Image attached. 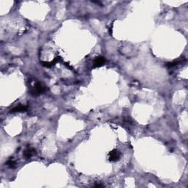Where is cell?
I'll return each instance as SVG.
<instances>
[{
  "label": "cell",
  "instance_id": "cell-1",
  "mask_svg": "<svg viewBox=\"0 0 188 188\" xmlns=\"http://www.w3.org/2000/svg\"><path fill=\"white\" fill-rule=\"evenodd\" d=\"M44 91H45V87H43L39 82H36L35 84L34 87L31 89L30 93L32 96H37L43 93Z\"/></svg>",
  "mask_w": 188,
  "mask_h": 188
},
{
  "label": "cell",
  "instance_id": "cell-2",
  "mask_svg": "<svg viewBox=\"0 0 188 188\" xmlns=\"http://www.w3.org/2000/svg\"><path fill=\"white\" fill-rule=\"evenodd\" d=\"M121 154L116 149H113L109 153V160L110 162H116L120 159Z\"/></svg>",
  "mask_w": 188,
  "mask_h": 188
},
{
  "label": "cell",
  "instance_id": "cell-3",
  "mask_svg": "<svg viewBox=\"0 0 188 188\" xmlns=\"http://www.w3.org/2000/svg\"><path fill=\"white\" fill-rule=\"evenodd\" d=\"M36 151L33 148L30 147V146H28L25 150L24 151V157L26 158L27 159H29L35 154Z\"/></svg>",
  "mask_w": 188,
  "mask_h": 188
},
{
  "label": "cell",
  "instance_id": "cell-4",
  "mask_svg": "<svg viewBox=\"0 0 188 188\" xmlns=\"http://www.w3.org/2000/svg\"><path fill=\"white\" fill-rule=\"evenodd\" d=\"M105 61H106V60H105V58L103 57H96L93 60V66L95 67V68L102 66V65L105 63Z\"/></svg>",
  "mask_w": 188,
  "mask_h": 188
},
{
  "label": "cell",
  "instance_id": "cell-5",
  "mask_svg": "<svg viewBox=\"0 0 188 188\" xmlns=\"http://www.w3.org/2000/svg\"><path fill=\"white\" fill-rule=\"evenodd\" d=\"M28 109L27 106L26 105H22V104H19L18 106H16L15 107H14L13 109H12L10 111V113H20V112H24L27 111Z\"/></svg>",
  "mask_w": 188,
  "mask_h": 188
},
{
  "label": "cell",
  "instance_id": "cell-6",
  "mask_svg": "<svg viewBox=\"0 0 188 188\" xmlns=\"http://www.w3.org/2000/svg\"><path fill=\"white\" fill-rule=\"evenodd\" d=\"M181 62V60H177V61L176 60V61L171 62V63H166L165 66L168 67V68H173V67L176 66L178 64H179Z\"/></svg>",
  "mask_w": 188,
  "mask_h": 188
},
{
  "label": "cell",
  "instance_id": "cell-7",
  "mask_svg": "<svg viewBox=\"0 0 188 188\" xmlns=\"http://www.w3.org/2000/svg\"><path fill=\"white\" fill-rule=\"evenodd\" d=\"M6 165L10 168H14L15 166H16V163H15V161L13 160V159H9L7 163H6Z\"/></svg>",
  "mask_w": 188,
  "mask_h": 188
},
{
  "label": "cell",
  "instance_id": "cell-8",
  "mask_svg": "<svg viewBox=\"0 0 188 188\" xmlns=\"http://www.w3.org/2000/svg\"><path fill=\"white\" fill-rule=\"evenodd\" d=\"M42 63V65H43V67H46V68H51V67L53 66V64H52V63H49V62H42L41 63Z\"/></svg>",
  "mask_w": 188,
  "mask_h": 188
},
{
  "label": "cell",
  "instance_id": "cell-9",
  "mask_svg": "<svg viewBox=\"0 0 188 188\" xmlns=\"http://www.w3.org/2000/svg\"><path fill=\"white\" fill-rule=\"evenodd\" d=\"M93 187H104V186L101 183H99V182L98 183L97 182V183L94 184V185H93Z\"/></svg>",
  "mask_w": 188,
  "mask_h": 188
}]
</instances>
